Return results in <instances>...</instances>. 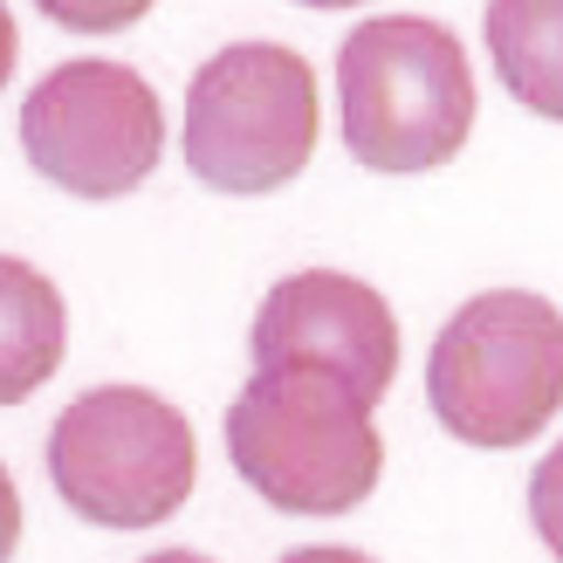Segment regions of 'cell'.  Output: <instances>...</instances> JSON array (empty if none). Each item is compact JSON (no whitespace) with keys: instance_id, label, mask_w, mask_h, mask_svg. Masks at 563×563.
I'll list each match as a JSON object with an SVG mask.
<instances>
[{"instance_id":"obj_1","label":"cell","mask_w":563,"mask_h":563,"mask_svg":"<svg viewBox=\"0 0 563 563\" xmlns=\"http://www.w3.org/2000/svg\"><path fill=\"white\" fill-rule=\"evenodd\" d=\"M228 461L282 516H351L385 474V440L344 378L268 364L228 406Z\"/></svg>"},{"instance_id":"obj_2","label":"cell","mask_w":563,"mask_h":563,"mask_svg":"<svg viewBox=\"0 0 563 563\" xmlns=\"http://www.w3.org/2000/svg\"><path fill=\"white\" fill-rule=\"evenodd\" d=\"M344 145L372 173H433L474 131V69L454 27L427 14H378L336 48Z\"/></svg>"},{"instance_id":"obj_3","label":"cell","mask_w":563,"mask_h":563,"mask_svg":"<svg viewBox=\"0 0 563 563\" xmlns=\"http://www.w3.org/2000/svg\"><path fill=\"white\" fill-rule=\"evenodd\" d=\"M433 419L467 446H522L563 412V309L537 289L461 302L427 357Z\"/></svg>"},{"instance_id":"obj_4","label":"cell","mask_w":563,"mask_h":563,"mask_svg":"<svg viewBox=\"0 0 563 563\" xmlns=\"http://www.w3.org/2000/svg\"><path fill=\"white\" fill-rule=\"evenodd\" d=\"M192 474L186 412L145 385H97L48 427V482L97 529H158L186 509Z\"/></svg>"},{"instance_id":"obj_5","label":"cell","mask_w":563,"mask_h":563,"mask_svg":"<svg viewBox=\"0 0 563 563\" xmlns=\"http://www.w3.org/2000/svg\"><path fill=\"white\" fill-rule=\"evenodd\" d=\"M317 69L282 42H234L186 90V165L213 192H275L317 152Z\"/></svg>"},{"instance_id":"obj_6","label":"cell","mask_w":563,"mask_h":563,"mask_svg":"<svg viewBox=\"0 0 563 563\" xmlns=\"http://www.w3.org/2000/svg\"><path fill=\"white\" fill-rule=\"evenodd\" d=\"M21 152L76 200H124L165 158L158 90L124 63H63L21 103Z\"/></svg>"},{"instance_id":"obj_7","label":"cell","mask_w":563,"mask_h":563,"mask_svg":"<svg viewBox=\"0 0 563 563\" xmlns=\"http://www.w3.org/2000/svg\"><path fill=\"white\" fill-rule=\"evenodd\" d=\"M268 364H302V372H330L364 399H385L399 378V323L391 302L357 275L336 268H302L282 275L268 302L255 309V372Z\"/></svg>"},{"instance_id":"obj_8","label":"cell","mask_w":563,"mask_h":563,"mask_svg":"<svg viewBox=\"0 0 563 563\" xmlns=\"http://www.w3.org/2000/svg\"><path fill=\"white\" fill-rule=\"evenodd\" d=\"M69 344L63 296L42 268L0 255V406H21L55 378Z\"/></svg>"},{"instance_id":"obj_9","label":"cell","mask_w":563,"mask_h":563,"mask_svg":"<svg viewBox=\"0 0 563 563\" xmlns=\"http://www.w3.org/2000/svg\"><path fill=\"white\" fill-rule=\"evenodd\" d=\"M482 27L509 97L563 124V0H488Z\"/></svg>"},{"instance_id":"obj_10","label":"cell","mask_w":563,"mask_h":563,"mask_svg":"<svg viewBox=\"0 0 563 563\" xmlns=\"http://www.w3.org/2000/svg\"><path fill=\"white\" fill-rule=\"evenodd\" d=\"M35 8L69 27V35H118V27H137L158 0H35Z\"/></svg>"},{"instance_id":"obj_11","label":"cell","mask_w":563,"mask_h":563,"mask_svg":"<svg viewBox=\"0 0 563 563\" xmlns=\"http://www.w3.org/2000/svg\"><path fill=\"white\" fill-rule=\"evenodd\" d=\"M529 522H537L543 550L563 563V440L537 461V474H529Z\"/></svg>"},{"instance_id":"obj_12","label":"cell","mask_w":563,"mask_h":563,"mask_svg":"<svg viewBox=\"0 0 563 563\" xmlns=\"http://www.w3.org/2000/svg\"><path fill=\"white\" fill-rule=\"evenodd\" d=\"M14 543H21V495H14V474L0 467V563L14 556Z\"/></svg>"},{"instance_id":"obj_13","label":"cell","mask_w":563,"mask_h":563,"mask_svg":"<svg viewBox=\"0 0 563 563\" xmlns=\"http://www.w3.org/2000/svg\"><path fill=\"white\" fill-rule=\"evenodd\" d=\"M282 563H372L364 550H336V543H309V550H289Z\"/></svg>"},{"instance_id":"obj_14","label":"cell","mask_w":563,"mask_h":563,"mask_svg":"<svg viewBox=\"0 0 563 563\" xmlns=\"http://www.w3.org/2000/svg\"><path fill=\"white\" fill-rule=\"evenodd\" d=\"M14 21H8V8H0V90H8V76H14Z\"/></svg>"},{"instance_id":"obj_15","label":"cell","mask_w":563,"mask_h":563,"mask_svg":"<svg viewBox=\"0 0 563 563\" xmlns=\"http://www.w3.org/2000/svg\"><path fill=\"white\" fill-rule=\"evenodd\" d=\"M145 563H213V556H192V550H158V556H145Z\"/></svg>"},{"instance_id":"obj_16","label":"cell","mask_w":563,"mask_h":563,"mask_svg":"<svg viewBox=\"0 0 563 563\" xmlns=\"http://www.w3.org/2000/svg\"><path fill=\"white\" fill-rule=\"evenodd\" d=\"M302 8H357V0H302Z\"/></svg>"}]
</instances>
